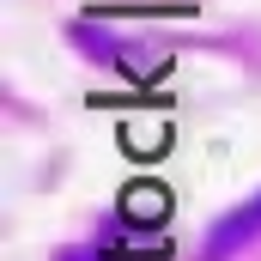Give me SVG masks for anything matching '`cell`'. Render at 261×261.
<instances>
[{"mask_svg":"<svg viewBox=\"0 0 261 261\" xmlns=\"http://www.w3.org/2000/svg\"><path fill=\"white\" fill-rule=\"evenodd\" d=\"M261 237V195H249L243 206H231L213 231H206V243H200V261H231L243 243H255Z\"/></svg>","mask_w":261,"mask_h":261,"instance_id":"obj_1","label":"cell"}]
</instances>
